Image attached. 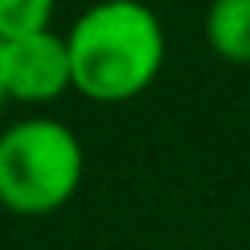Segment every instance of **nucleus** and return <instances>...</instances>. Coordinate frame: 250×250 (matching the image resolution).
I'll return each instance as SVG.
<instances>
[{
	"label": "nucleus",
	"instance_id": "1",
	"mask_svg": "<svg viewBox=\"0 0 250 250\" xmlns=\"http://www.w3.org/2000/svg\"><path fill=\"white\" fill-rule=\"evenodd\" d=\"M74 90L90 102H133L164 66V27L141 0H98L66 31Z\"/></svg>",
	"mask_w": 250,
	"mask_h": 250
},
{
	"label": "nucleus",
	"instance_id": "4",
	"mask_svg": "<svg viewBox=\"0 0 250 250\" xmlns=\"http://www.w3.org/2000/svg\"><path fill=\"white\" fill-rule=\"evenodd\" d=\"M211 51L227 62H250V0H211L203 16Z\"/></svg>",
	"mask_w": 250,
	"mask_h": 250
},
{
	"label": "nucleus",
	"instance_id": "5",
	"mask_svg": "<svg viewBox=\"0 0 250 250\" xmlns=\"http://www.w3.org/2000/svg\"><path fill=\"white\" fill-rule=\"evenodd\" d=\"M55 16V0H0V43L47 31Z\"/></svg>",
	"mask_w": 250,
	"mask_h": 250
},
{
	"label": "nucleus",
	"instance_id": "3",
	"mask_svg": "<svg viewBox=\"0 0 250 250\" xmlns=\"http://www.w3.org/2000/svg\"><path fill=\"white\" fill-rule=\"evenodd\" d=\"M4 90L16 102L39 105V102H55L66 90H74V74H70V51H66V35L35 31V35H20L4 43Z\"/></svg>",
	"mask_w": 250,
	"mask_h": 250
},
{
	"label": "nucleus",
	"instance_id": "6",
	"mask_svg": "<svg viewBox=\"0 0 250 250\" xmlns=\"http://www.w3.org/2000/svg\"><path fill=\"white\" fill-rule=\"evenodd\" d=\"M8 102V90H4V43H0V109Z\"/></svg>",
	"mask_w": 250,
	"mask_h": 250
},
{
	"label": "nucleus",
	"instance_id": "2",
	"mask_svg": "<svg viewBox=\"0 0 250 250\" xmlns=\"http://www.w3.org/2000/svg\"><path fill=\"white\" fill-rule=\"evenodd\" d=\"M86 172L82 141L55 117H23L0 133V207L51 215L74 199Z\"/></svg>",
	"mask_w": 250,
	"mask_h": 250
}]
</instances>
